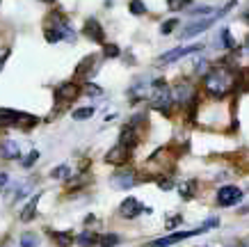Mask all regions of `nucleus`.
<instances>
[{
	"label": "nucleus",
	"mask_w": 249,
	"mask_h": 247,
	"mask_svg": "<svg viewBox=\"0 0 249 247\" xmlns=\"http://www.w3.org/2000/svg\"><path fill=\"white\" fill-rule=\"evenodd\" d=\"M192 2V0H167V7L172 9V12H181V9H185Z\"/></svg>",
	"instance_id": "obj_28"
},
{
	"label": "nucleus",
	"mask_w": 249,
	"mask_h": 247,
	"mask_svg": "<svg viewBox=\"0 0 249 247\" xmlns=\"http://www.w3.org/2000/svg\"><path fill=\"white\" fill-rule=\"evenodd\" d=\"M172 98H174V103H176V105L188 108V105L196 98L195 85H192V82H188V80H178L176 85H174V90H172Z\"/></svg>",
	"instance_id": "obj_3"
},
{
	"label": "nucleus",
	"mask_w": 249,
	"mask_h": 247,
	"mask_svg": "<svg viewBox=\"0 0 249 247\" xmlns=\"http://www.w3.org/2000/svg\"><path fill=\"white\" fill-rule=\"evenodd\" d=\"M39 197H41V195H35V197H32V199H30V202L25 204V209L21 210V220H23V222H30L32 217H35V213H37Z\"/></svg>",
	"instance_id": "obj_17"
},
{
	"label": "nucleus",
	"mask_w": 249,
	"mask_h": 247,
	"mask_svg": "<svg viewBox=\"0 0 249 247\" xmlns=\"http://www.w3.org/2000/svg\"><path fill=\"white\" fill-rule=\"evenodd\" d=\"M213 227H219V220H217V217H208V220H206L204 229H213Z\"/></svg>",
	"instance_id": "obj_36"
},
{
	"label": "nucleus",
	"mask_w": 249,
	"mask_h": 247,
	"mask_svg": "<svg viewBox=\"0 0 249 247\" xmlns=\"http://www.w3.org/2000/svg\"><path fill=\"white\" fill-rule=\"evenodd\" d=\"M106 57H117V55H119V48H117V46L114 44H106Z\"/></svg>",
	"instance_id": "obj_31"
},
{
	"label": "nucleus",
	"mask_w": 249,
	"mask_h": 247,
	"mask_svg": "<svg viewBox=\"0 0 249 247\" xmlns=\"http://www.w3.org/2000/svg\"><path fill=\"white\" fill-rule=\"evenodd\" d=\"M71 117H73L76 121L89 119V117H94V108H91V105H87V108H78V110H73V113H71Z\"/></svg>",
	"instance_id": "obj_24"
},
{
	"label": "nucleus",
	"mask_w": 249,
	"mask_h": 247,
	"mask_svg": "<svg viewBox=\"0 0 249 247\" xmlns=\"http://www.w3.org/2000/svg\"><path fill=\"white\" fill-rule=\"evenodd\" d=\"M215 46L233 51V48H235V41H233V37H231V32H229V30H222V32H219V39H215Z\"/></svg>",
	"instance_id": "obj_18"
},
{
	"label": "nucleus",
	"mask_w": 249,
	"mask_h": 247,
	"mask_svg": "<svg viewBox=\"0 0 249 247\" xmlns=\"http://www.w3.org/2000/svg\"><path fill=\"white\" fill-rule=\"evenodd\" d=\"M7 57H9V48H2V51H0V71H2V67H5Z\"/></svg>",
	"instance_id": "obj_34"
},
{
	"label": "nucleus",
	"mask_w": 249,
	"mask_h": 247,
	"mask_svg": "<svg viewBox=\"0 0 249 247\" xmlns=\"http://www.w3.org/2000/svg\"><path fill=\"white\" fill-rule=\"evenodd\" d=\"M46 2H53V0H46Z\"/></svg>",
	"instance_id": "obj_41"
},
{
	"label": "nucleus",
	"mask_w": 249,
	"mask_h": 247,
	"mask_svg": "<svg viewBox=\"0 0 249 247\" xmlns=\"http://www.w3.org/2000/svg\"><path fill=\"white\" fill-rule=\"evenodd\" d=\"M183 222V217L181 215H172L169 220H167V229H174V227H178Z\"/></svg>",
	"instance_id": "obj_33"
},
{
	"label": "nucleus",
	"mask_w": 249,
	"mask_h": 247,
	"mask_svg": "<svg viewBox=\"0 0 249 247\" xmlns=\"http://www.w3.org/2000/svg\"><path fill=\"white\" fill-rule=\"evenodd\" d=\"M7 181H9L7 174H5V172H0V192H2V190L7 188Z\"/></svg>",
	"instance_id": "obj_37"
},
{
	"label": "nucleus",
	"mask_w": 249,
	"mask_h": 247,
	"mask_svg": "<svg viewBox=\"0 0 249 247\" xmlns=\"http://www.w3.org/2000/svg\"><path fill=\"white\" fill-rule=\"evenodd\" d=\"M178 25V19H169L167 23H162L160 25V35H172V30Z\"/></svg>",
	"instance_id": "obj_29"
},
{
	"label": "nucleus",
	"mask_w": 249,
	"mask_h": 247,
	"mask_svg": "<svg viewBox=\"0 0 249 247\" xmlns=\"http://www.w3.org/2000/svg\"><path fill=\"white\" fill-rule=\"evenodd\" d=\"M215 202H217V206H224V209L238 206L242 202V190L238 186H222L215 195Z\"/></svg>",
	"instance_id": "obj_4"
},
{
	"label": "nucleus",
	"mask_w": 249,
	"mask_h": 247,
	"mask_svg": "<svg viewBox=\"0 0 249 247\" xmlns=\"http://www.w3.org/2000/svg\"><path fill=\"white\" fill-rule=\"evenodd\" d=\"M242 16H245V21L249 23V9H247V12H245V14H242Z\"/></svg>",
	"instance_id": "obj_40"
},
{
	"label": "nucleus",
	"mask_w": 249,
	"mask_h": 247,
	"mask_svg": "<svg viewBox=\"0 0 249 247\" xmlns=\"http://www.w3.org/2000/svg\"><path fill=\"white\" fill-rule=\"evenodd\" d=\"M85 92H87V94H91V96H101V94H103V90H101L98 85H91V82L85 87Z\"/></svg>",
	"instance_id": "obj_32"
},
{
	"label": "nucleus",
	"mask_w": 249,
	"mask_h": 247,
	"mask_svg": "<svg viewBox=\"0 0 249 247\" xmlns=\"http://www.w3.org/2000/svg\"><path fill=\"white\" fill-rule=\"evenodd\" d=\"M18 113L16 110H7V108H0V128L5 126H16Z\"/></svg>",
	"instance_id": "obj_16"
},
{
	"label": "nucleus",
	"mask_w": 249,
	"mask_h": 247,
	"mask_svg": "<svg viewBox=\"0 0 249 247\" xmlns=\"http://www.w3.org/2000/svg\"><path fill=\"white\" fill-rule=\"evenodd\" d=\"M233 87L238 92H249V69H240V71H235Z\"/></svg>",
	"instance_id": "obj_15"
},
{
	"label": "nucleus",
	"mask_w": 249,
	"mask_h": 247,
	"mask_svg": "<svg viewBox=\"0 0 249 247\" xmlns=\"http://www.w3.org/2000/svg\"><path fill=\"white\" fill-rule=\"evenodd\" d=\"M53 240L60 247H69L71 243H76V238H73V233L71 231H53Z\"/></svg>",
	"instance_id": "obj_19"
},
{
	"label": "nucleus",
	"mask_w": 249,
	"mask_h": 247,
	"mask_svg": "<svg viewBox=\"0 0 249 247\" xmlns=\"http://www.w3.org/2000/svg\"><path fill=\"white\" fill-rule=\"evenodd\" d=\"M215 21H217L215 16H211V19H201V21H192V23H188L185 28H181L178 37H181V39H192V37H196V35L206 32Z\"/></svg>",
	"instance_id": "obj_7"
},
{
	"label": "nucleus",
	"mask_w": 249,
	"mask_h": 247,
	"mask_svg": "<svg viewBox=\"0 0 249 247\" xmlns=\"http://www.w3.org/2000/svg\"><path fill=\"white\" fill-rule=\"evenodd\" d=\"M0 156L7 158V160H16V158L21 156V147L14 140H2L0 142Z\"/></svg>",
	"instance_id": "obj_14"
},
{
	"label": "nucleus",
	"mask_w": 249,
	"mask_h": 247,
	"mask_svg": "<svg viewBox=\"0 0 249 247\" xmlns=\"http://www.w3.org/2000/svg\"><path fill=\"white\" fill-rule=\"evenodd\" d=\"M128 149H124L121 144H117V147H112V149L106 153V163L107 165H114V167H121V165H126V160H128Z\"/></svg>",
	"instance_id": "obj_11"
},
{
	"label": "nucleus",
	"mask_w": 249,
	"mask_h": 247,
	"mask_svg": "<svg viewBox=\"0 0 249 247\" xmlns=\"http://www.w3.org/2000/svg\"><path fill=\"white\" fill-rule=\"evenodd\" d=\"M204 231H206L204 227H199L195 231H174V233H169V236H165V238H156V240H151V243H146L144 247H169V245H176L178 240L192 238V236H199V233H204Z\"/></svg>",
	"instance_id": "obj_5"
},
{
	"label": "nucleus",
	"mask_w": 249,
	"mask_h": 247,
	"mask_svg": "<svg viewBox=\"0 0 249 247\" xmlns=\"http://www.w3.org/2000/svg\"><path fill=\"white\" fill-rule=\"evenodd\" d=\"M245 51H247V55H249V35H247V39H245Z\"/></svg>",
	"instance_id": "obj_39"
},
{
	"label": "nucleus",
	"mask_w": 249,
	"mask_h": 247,
	"mask_svg": "<svg viewBox=\"0 0 249 247\" xmlns=\"http://www.w3.org/2000/svg\"><path fill=\"white\" fill-rule=\"evenodd\" d=\"M137 142H140V135H137V128L133 126H124L119 133V144L124 147V149H133V147H137Z\"/></svg>",
	"instance_id": "obj_12"
},
{
	"label": "nucleus",
	"mask_w": 249,
	"mask_h": 247,
	"mask_svg": "<svg viewBox=\"0 0 249 247\" xmlns=\"http://www.w3.org/2000/svg\"><path fill=\"white\" fill-rule=\"evenodd\" d=\"M204 51V44H195V46H178V48H174V51L165 53L162 57H160V64H172V62L181 60V57H185V55H190V53H201Z\"/></svg>",
	"instance_id": "obj_8"
},
{
	"label": "nucleus",
	"mask_w": 249,
	"mask_h": 247,
	"mask_svg": "<svg viewBox=\"0 0 249 247\" xmlns=\"http://www.w3.org/2000/svg\"><path fill=\"white\" fill-rule=\"evenodd\" d=\"M121 243V238L117 233H103V236H98V245L101 247H117Z\"/></svg>",
	"instance_id": "obj_22"
},
{
	"label": "nucleus",
	"mask_w": 249,
	"mask_h": 247,
	"mask_svg": "<svg viewBox=\"0 0 249 247\" xmlns=\"http://www.w3.org/2000/svg\"><path fill=\"white\" fill-rule=\"evenodd\" d=\"M53 179H71V167L69 165H60V167H55L53 172H51Z\"/></svg>",
	"instance_id": "obj_26"
},
{
	"label": "nucleus",
	"mask_w": 249,
	"mask_h": 247,
	"mask_svg": "<svg viewBox=\"0 0 249 247\" xmlns=\"http://www.w3.org/2000/svg\"><path fill=\"white\" fill-rule=\"evenodd\" d=\"M78 94H80V90H78L76 82H62L60 87L55 90V101L57 103H71Z\"/></svg>",
	"instance_id": "obj_9"
},
{
	"label": "nucleus",
	"mask_w": 249,
	"mask_h": 247,
	"mask_svg": "<svg viewBox=\"0 0 249 247\" xmlns=\"http://www.w3.org/2000/svg\"><path fill=\"white\" fill-rule=\"evenodd\" d=\"M235 82V74L231 69H224V67H217V69H211V71H206L204 76V87L206 92L211 94V96H227L231 87H233Z\"/></svg>",
	"instance_id": "obj_1"
},
{
	"label": "nucleus",
	"mask_w": 249,
	"mask_h": 247,
	"mask_svg": "<svg viewBox=\"0 0 249 247\" xmlns=\"http://www.w3.org/2000/svg\"><path fill=\"white\" fill-rule=\"evenodd\" d=\"M76 243L80 247H94V245H98V236L96 233H91V231H83L76 238Z\"/></svg>",
	"instance_id": "obj_20"
},
{
	"label": "nucleus",
	"mask_w": 249,
	"mask_h": 247,
	"mask_svg": "<svg viewBox=\"0 0 249 247\" xmlns=\"http://www.w3.org/2000/svg\"><path fill=\"white\" fill-rule=\"evenodd\" d=\"M128 9H130V14H133V16H142V14H146V5H144L142 0H130Z\"/></svg>",
	"instance_id": "obj_27"
},
{
	"label": "nucleus",
	"mask_w": 249,
	"mask_h": 247,
	"mask_svg": "<svg viewBox=\"0 0 249 247\" xmlns=\"http://www.w3.org/2000/svg\"><path fill=\"white\" fill-rule=\"evenodd\" d=\"M21 247H39V236L37 233H23L21 236Z\"/></svg>",
	"instance_id": "obj_25"
},
{
	"label": "nucleus",
	"mask_w": 249,
	"mask_h": 247,
	"mask_svg": "<svg viewBox=\"0 0 249 247\" xmlns=\"http://www.w3.org/2000/svg\"><path fill=\"white\" fill-rule=\"evenodd\" d=\"M158 186L162 188V190H172V181H167V179H160V181H158Z\"/></svg>",
	"instance_id": "obj_38"
},
{
	"label": "nucleus",
	"mask_w": 249,
	"mask_h": 247,
	"mask_svg": "<svg viewBox=\"0 0 249 247\" xmlns=\"http://www.w3.org/2000/svg\"><path fill=\"white\" fill-rule=\"evenodd\" d=\"M85 35H87V39L96 41V44L106 41V32H103V28H101V23L96 19H89V21L85 23Z\"/></svg>",
	"instance_id": "obj_13"
},
{
	"label": "nucleus",
	"mask_w": 249,
	"mask_h": 247,
	"mask_svg": "<svg viewBox=\"0 0 249 247\" xmlns=\"http://www.w3.org/2000/svg\"><path fill=\"white\" fill-rule=\"evenodd\" d=\"M142 210H144V206L137 202L135 197H126V199L121 202V206H119V213L126 217V220H135Z\"/></svg>",
	"instance_id": "obj_10"
},
{
	"label": "nucleus",
	"mask_w": 249,
	"mask_h": 247,
	"mask_svg": "<svg viewBox=\"0 0 249 247\" xmlns=\"http://www.w3.org/2000/svg\"><path fill=\"white\" fill-rule=\"evenodd\" d=\"M110 183H112V188H117V190H126V188H133L137 183V174H135V170H130V167H121V170H117V172L112 174Z\"/></svg>",
	"instance_id": "obj_6"
},
{
	"label": "nucleus",
	"mask_w": 249,
	"mask_h": 247,
	"mask_svg": "<svg viewBox=\"0 0 249 247\" xmlns=\"http://www.w3.org/2000/svg\"><path fill=\"white\" fill-rule=\"evenodd\" d=\"M151 108L158 110L162 114H172L174 108V98H172V90L162 85V87H153V96H151Z\"/></svg>",
	"instance_id": "obj_2"
},
{
	"label": "nucleus",
	"mask_w": 249,
	"mask_h": 247,
	"mask_svg": "<svg viewBox=\"0 0 249 247\" xmlns=\"http://www.w3.org/2000/svg\"><path fill=\"white\" fill-rule=\"evenodd\" d=\"M211 12H213V9L206 7V5H201V7H195V9H192V14H195V16H199V14H211Z\"/></svg>",
	"instance_id": "obj_35"
},
{
	"label": "nucleus",
	"mask_w": 249,
	"mask_h": 247,
	"mask_svg": "<svg viewBox=\"0 0 249 247\" xmlns=\"http://www.w3.org/2000/svg\"><path fill=\"white\" fill-rule=\"evenodd\" d=\"M196 181H185V183H181L178 186V192H181V197L183 199H192L195 197V192H196Z\"/></svg>",
	"instance_id": "obj_21"
},
{
	"label": "nucleus",
	"mask_w": 249,
	"mask_h": 247,
	"mask_svg": "<svg viewBox=\"0 0 249 247\" xmlns=\"http://www.w3.org/2000/svg\"><path fill=\"white\" fill-rule=\"evenodd\" d=\"M35 124H37V117H32V114H28V113H18L16 126H21V128H32Z\"/></svg>",
	"instance_id": "obj_23"
},
{
	"label": "nucleus",
	"mask_w": 249,
	"mask_h": 247,
	"mask_svg": "<svg viewBox=\"0 0 249 247\" xmlns=\"http://www.w3.org/2000/svg\"><path fill=\"white\" fill-rule=\"evenodd\" d=\"M37 158H39V151L37 149H32L28 156L23 158V167H32V165L37 163Z\"/></svg>",
	"instance_id": "obj_30"
}]
</instances>
